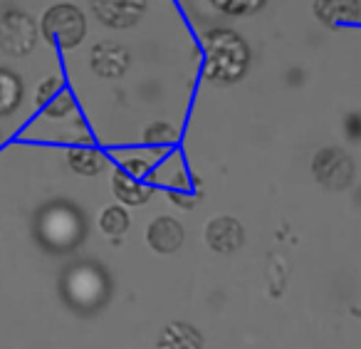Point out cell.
<instances>
[{
	"label": "cell",
	"instance_id": "obj_10",
	"mask_svg": "<svg viewBox=\"0 0 361 349\" xmlns=\"http://www.w3.org/2000/svg\"><path fill=\"white\" fill-rule=\"evenodd\" d=\"M312 11L319 25L341 30L361 23V0H312Z\"/></svg>",
	"mask_w": 361,
	"mask_h": 349
},
{
	"label": "cell",
	"instance_id": "obj_1",
	"mask_svg": "<svg viewBox=\"0 0 361 349\" xmlns=\"http://www.w3.org/2000/svg\"><path fill=\"white\" fill-rule=\"evenodd\" d=\"M201 77L213 87H231L245 80L252 65V50L240 32L211 28L201 35Z\"/></svg>",
	"mask_w": 361,
	"mask_h": 349
},
{
	"label": "cell",
	"instance_id": "obj_2",
	"mask_svg": "<svg viewBox=\"0 0 361 349\" xmlns=\"http://www.w3.org/2000/svg\"><path fill=\"white\" fill-rule=\"evenodd\" d=\"M32 233L42 250L52 255H67L85 243L90 223L77 203L67 199H52L37 208Z\"/></svg>",
	"mask_w": 361,
	"mask_h": 349
},
{
	"label": "cell",
	"instance_id": "obj_4",
	"mask_svg": "<svg viewBox=\"0 0 361 349\" xmlns=\"http://www.w3.org/2000/svg\"><path fill=\"white\" fill-rule=\"evenodd\" d=\"M40 37L62 52H72L87 40V16L75 3H55L40 18Z\"/></svg>",
	"mask_w": 361,
	"mask_h": 349
},
{
	"label": "cell",
	"instance_id": "obj_15",
	"mask_svg": "<svg viewBox=\"0 0 361 349\" xmlns=\"http://www.w3.org/2000/svg\"><path fill=\"white\" fill-rule=\"evenodd\" d=\"M159 349H203V337L188 322H169L159 334Z\"/></svg>",
	"mask_w": 361,
	"mask_h": 349
},
{
	"label": "cell",
	"instance_id": "obj_21",
	"mask_svg": "<svg viewBox=\"0 0 361 349\" xmlns=\"http://www.w3.org/2000/svg\"><path fill=\"white\" fill-rule=\"evenodd\" d=\"M218 13L228 18H247L260 13L267 6V0H208Z\"/></svg>",
	"mask_w": 361,
	"mask_h": 349
},
{
	"label": "cell",
	"instance_id": "obj_19",
	"mask_svg": "<svg viewBox=\"0 0 361 349\" xmlns=\"http://www.w3.org/2000/svg\"><path fill=\"white\" fill-rule=\"evenodd\" d=\"M40 112L47 122H65L77 114V100H75V95H72L70 87H62V90L57 92Z\"/></svg>",
	"mask_w": 361,
	"mask_h": 349
},
{
	"label": "cell",
	"instance_id": "obj_9",
	"mask_svg": "<svg viewBox=\"0 0 361 349\" xmlns=\"http://www.w3.org/2000/svg\"><path fill=\"white\" fill-rule=\"evenodd\" d=\"M206 243L221 255H233L245 245V228L233 215H216L206 225Z\"/></svg>",
	"mask_w": 361,
	"mask_h": 349
},
{
	"label": "cell",
	"instance_id": "obj_11",
	"mask_svg": "<svg viewBox=\"0 0 361 349\" xmlns=\"http://www.w3.org/2000/svg\"><path fill=\"white\" fill-rule=\"evenodd\" d=\"M183 238H186L183 225L169 215H156L146 228V243L159 255H173L183 245Z\"/></svg>",
	"mask_w": 361,
	"mask_h": 349
},
{
	"label": "cell",
	"instance_id": "obj_16",
	"mask_svg": "<svg viewBox=\"0 0 361 349\" xmlns=\"http://www.w3.org/2000/svg\"><path fill=\"white\" fill-rule=\"evenodd\" d=\"M116 164H119L121 171H126V174L136 176V179H146V176L154 174L156 164H159L164 156L159 154V151L149 149L146 146L144 149H129V151H116Z\"/></svg>",
	"mask_w": 361,
	"mask_h": 349
},
{
	"label": "cell",
	"instance_id": "obj_13",
	"mask_svg": "<svg viewBox=\"0 0 361 349\" xmlns=\"http://www.w3.org/2000/svg\"><path fill=\"white\" fill-rule=\"evenodd\" d=\"M166 194H169L171 203L178 208H193L201 201V184L191 171L180 166L178 171L171 174L169 184H166Z\"/></svg>",
	"mask_w": 361,
	"mask_h": 349
},
{
	"label": "cell",
	"instance_id": "obj_20",
	"mask_svg": "<svg viewBox=\"0 0 361 349\" xmlns=\"http://www.w3.org/2000/svg\"><path fill=\"white\" fill-rule=\"evenodd\" d=\"M131 218L126 213L124 206H106L104 211L99 213V230L106 235V238H114L119 240L121 235L129 230Z\"/></svg>",
	"mask_w": 361,
	"mask_h": 349
},
{
	"label": "cell",
	"instance_id": "obj_22",
	"mask_svg": "<svg viewBox=\"0 0 361 349\" xmlns=\"http://www.w3.org/2000/svg\"><path fill=\"white\" fill-rule=\"evenodd\" d=\"M62 87H67L65 77H62V75H47L35 90V107H37V110H42V107H45L47 102H50L52 97L62 90Z\"/></svg>",
	"mask_w": 361,
	"mask_h": 349
},
{
	"label": "cell",
	"instance_id": "obj_6",
	"mask_svg": "<svg viewBox=\"0 0 361 349\" xmlns=\"http://www.w3.org/2000/svg\"><path fill=\"white\" fill-rule=\"evenodd\" d=\"M354 161L339 146H324L312 159V176L329 191H344L354 181Z\"/></svg>",
	"mask_w": 361,
	"mask_h": 349
},
{
	"label": "cell",
	"instance_id": "obj_12",
	"mask_svg": "<svg viewBox=\"0 0 361 349\" xmlns=\"http://www.w3.org/2000/svg\"><path fill=\"white\" fill-rule=\"evenodd\" d=\"M111 194H114V199L119 201V203H124L126 208H136V206H146L151 201V194H154V189H151L146 181L136 179V176L126 174V171L116 169L114 174H111Z\"/></svg>",
	"mask_w": 361,
	"mask_h": 349
},
{
	"label": "cell",
	"instance_id": "obj_18",
	"mask_svg": "<svg viewBox=\"0 0 361 349\" xmlns=\"http://www.w3.org/2000/svg\"><path fill=\"white\" fill-rule=\"evenodd\" d=\"M178 136H180L178 126L171 124V122H166V119H156L146 126L141 139H144V146H149V149L159 151L161 156H166L171 146L178 141Z\"/></svg>",
	"mask_w": 361,
	"mask_h": 349
},
{
	"label": "cell",
	"instance_id": "obj_3",
	"mask_svg": "<svg viewBox=\"0 0 361 349\" xmlns=\"http://www.w3.org/2000/svg\"><path fill=\"white\" fill-rule=\"evenodd\" d=\"M111 275L97 260H75L60 275V297L80 317H92L111 300Z\"/></svg>",
	"mask_w": 361,
	"mask_h": 349
},
{
	"label": "cell",
	"instance_id": "obj_23",
	"mask_svg": "<svg viewBox=\"0 0 361 349\" xmlns=\"http://www.w3.org/2000/svg\"><path fill=\"white\" fill-rule=\"evenodd\" d=\"M341 129H344V136L351 141V144H359L361 141V112H349L341 122Z\"/></svg>",
	"mask_w": 361,
	"mask_h": 349
},
{
	"label": "cell",
	"instance_id": "obj_17",
	"mask_svg": "<svg viewBox=\"0 0 361 349\" xmlns=\"http://www.w3.org/2000/svg\"><path fill=\"white\" fill-rule=\"evenodd\" d=\"M25 97V82L11 67H0V117H11L20 110Z\"/></svg>",
	"mask_w": 361,
	"mask_h": 349
},
{
	"label": "cell",
	"instance_id": "obj_14",
	"mask_svg": "<svg viewBox=\"0 0 361 349\" xmlns=\"http://www.w3.org/2000/svg\"><path fill=\"white\" fill-rule=\"evenodd\" d=\"M67 166L75 171L77 176H92L102 174L106 169V154L102 149H97L94 144H82V146H70L67 149Z\"/></svg>",
	"mask_w": 361,
	"mask_h": 349
},
{
	"label": "cell",
	"instance_id": "obj_7",
	"mask_svg": "<svg viewBox=\"0 0 361 349\" xmlns=\"http://www.w3.org/2000/svg\"><path fill=\"white\" fill-rule=\"evenodd\" d=\"M90 11L99 25L109 30H129L146 16L149 0H90Z\"/></svg>",
	"mask_w": 361,
	"mask_h": 349
},
{
	"label": "cell",
	"instance_id": "obj_8",
	"mask_svg": "<svg viewBox=\"0 0 361 349\" xmlns=\"http://www.w3.org/2000/svg\"><path fill=\"white\" fill-rule=\"evenodd\" d=\"M129 50L119 42L102 40L90 50V70L99 80H121L129 72Z\"/></svg>",
	"mask_w": 361,
	"mask_h": 349
},
{
	"label": "cell",
	"instance_id": "obj_5",
	"mask_svg": "<svg viewBox=\"0 0 361 349\" xmlns=\"http://www.w3.org/2000/svg\"><path fill=\"white\" fill-rule=\"evenodd\" d=\"M40 25L30 13L8 8L0 13V52L8 57H27L37 47Z\"/></svg>",
	"mask_w": 361,
	"mask_h": 349
}]
</instances>
